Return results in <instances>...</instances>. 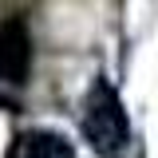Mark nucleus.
<instances>
[{
    "instance_id": "obj_3",
    "label": "nucleus",
    "mask_w": 158,
    "mask_h": 158,
    "mask_svg": "<svg viewBox=\"0 0 158 158\" xmlns=\"http://www.w3.org/2000/svg\"><path fill=\"white\" fill-rule=\"evenodd\" d=\"M24 158H75L71 142L63 135H52V131H40L24 142Z\"/></svg>"
},
{
    "instance_id": "obj_2",
    "label": "nucleus",
    "mask_w": 158,
    "mask_h": 158,
    "mask_svg": "<svg viewBox=\"0 0 158 158\" xmlns=\"http://www.w3.org/2000/svg\"><path fill=\"white\" fill-rule=\"evenodd\" d=\"M32 71V36L20 16L0 24V79L4 83H24Z\"/></svg>"
},
{
    "instance_id": "obj_1",
    "label": "nucleus",
    "mask_w": 158,
    "mask_h": 158,
    "mask_svg": "<svg viewBox=\"0 0 158 158\" xmlns=\"http://www.w3.org/2000/svg\"><path fill=\"white\" fill-rule=\"evenodd\" d=\"M83 138L91 142V150L99 158H115L123 154L127 138H131V123H127V111L118 103L115 87L107 79H99L95 87L83 99Z\"/></svg>"
}]
</instances>
